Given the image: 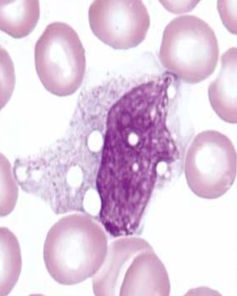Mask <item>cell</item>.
<instances>
[{
    "instance_id": "obj_4",
    "label": "cell",
    "mask_w": 237,
    "mask_h": 296,
    "mask_svg": "<svg viewBox=\"0 0 237 296\" xmlns=\"http://www.w3.org/2000/svg\"><path fill=\"white\" fill-rule=\"evenodd\" d=\"M88 18L94 34L115 49L127 50L145 38L150 19L141 1H95Z\"/></svg>"
},
{
    "instance_id": "obj_2",
    "label": "cell",
    "mask_w": 237,
    "mask_h": 296,
    "mask_svg": "<svg viewBox=\"0 0 237 296\" xmlns=\"http://www.w3.org/2000/svg\"><path fill=\"white\" fill-rule=\"evenodd\" d=\"M34 61L43 85L55 95H71L82 83L85 50L77 33L65 23L47 25L35 44Z\"/></svg>"
},
{
    "instance_id": "obj_5",
    "label": "cell",
    "mask_w": 237,
    "mask_h": 296,
    "mask_svg": "<svg viewBox=\"0 0 237 296\" xmlns=\"http://www.w3.org/2000/svg\"><path fill=\"white\" fill-rule=\"evenodd\" d=\"M236 54L235 47L223 53L220 72L208 88L213 109L222 119L232 123L236 119Z\"/></svg>"
},
{
    "instance_id": "obj_1",
    "label": "cell",
    "mask_w": 237,
    "mask_h": 296,
    "mask_svg": "<svg viewBox=\"0 0 237 296\" xmlns=\"http://www.w3.org/2000/svg\"><path fill=\"white\" fill-rule=\"evenodd\" d=\"M219 55L214 31L197 16H179L164 29L159 54L160 61L167 71L187 83H197L210 76Z\"/></svg>"
},
{
    "instance_id": "obj_6",
    "label": "cell",
    "mask_w": 237,
    "mask_h": 296,
    "mask_svg": "<svg viewBox=\"0 0 237 296\" xmlns=\"http://www.w3.org/2000/svg\"><path fill=\"white\" fill-rule=\"evenodd\" d=\"M0 4L1 30L16 38L31 32L40 18L38 1H1Z\"/></svg>"
},
{
    "instance_id": "obj_3",
    "label": "cell",
    "mask_w": 237,
    "mask_h": 296,
    "mask_svg": "<svg viewBox=\"0 0 237 296\" xmlns=\"http://www.w3.org/2000/svg\"><path fill=\"white\" fill-rule=\"evenodd\" d=\"M189 186L197 195L215 198L230 187L236 174V154L230 140L214 131L200 133L188 150L185 166Z\"/></svg>"
}]
</instances>
